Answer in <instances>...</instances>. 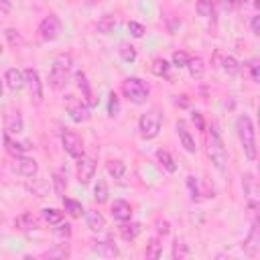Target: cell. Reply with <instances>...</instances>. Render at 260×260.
<instances>
[{"label":"cell","mask_w":260,"mask_h":260,"mask_svg":"<svg viewBox=\"0 0 260 260\" xmlns=\"http://www.w3.org/2000/svg\"><path fill=\"white\" fill-rule=\"evenodd\" d=\"M236 130H238V138L242 142L244 154L248 160H256V130L254 124L250 120V116H240L236 120Z\"/></svg>","instance_id":"1"},{"label":"cell","mask_w":260,"mask_h":260,"mask_svg":"<svg viewBox=\"0 0 260 260\" xmlns=\"http://www.w3.org/2000/svg\"><path fill=\"white\" fill-rule=\"evenodd\" d=\"M69 75H71V57L69 55H59L51 67V73H49V85L53 89H63L69 81Z\"/></svg>","instance_id":"2"},{"label":"cell","mask_w":260,"mask_h":260,"mask_svg":"<svg viewBox=\"0 0 260 260\" xmlns=\"http://www.w3.org/2000/svg\"><path fill=\"white\" fill-rule=\"evenodd\" d=\"M207 156L209 160L213 162V167L223 173L225 171V165H228V154H225V148H223V142L219 138V132L215 128L209 130V138H207Z\"/></svg>","instance_id":"3"},{"label":"cell","mask_w":260,"mask_h":260,"mask_svg":"<svg viewBox=\"0 0 260 260\" xmlns=\"http://www.w3.org/2000/svg\"><path fill=\"white\" fill-rule=\"evenodd\" d=\"M122 93L132 104H144L148 93H150V87L140 77H128L122 81Z\"/></svg>","instance_id":"4"},{"label":"cell","mask_w":260,"mask_h":260,"mask_svg":"<svg viewBox=\"0 0 260 260\" xmlns=\"http://www.w3.org/2000/svg\"><path fill=\"white\" fill-rule=\"evenodd\" d=\"M160 126H162V116H160V112L156 108L144 112L140 116V120H138V130H140V136L144 140L156 138L158 132H160Z\"/></svg>","instance_id":"5"},{"label":"cell","mask_w":260,"mask_h":260,"mask_svg":"<svg viewBox=\"0 0 260 260\" xmlns=\"http://www.w3.org/2000/svg\"><path fill=\"white\" fill-rule=\"evenodd\" d=\"M65 110H67V114L71 116L73 122L89 120V106H87V102H83V100H79L75 95H67L65 98Z\"/></svg>","instance_id":"6"},{"label":"cell","mask_w":260,"mask_h":260,"mask_svg":"<svg viewBox=\"0 0 260 260\" xmlns=\"http://www.w3.org/2000/svg\"><path fill=\"white\" fill-rule=\"evenodd\" d=\"M59 35H61V20L55 14H49L39 22V37L43 41L51 43V41L59 39Z\"/></svg>","instance_id":"7"},{"label":"cell","mask_w":260,"mask_h":260,"mask_svg":"<svg viewBox=\"0 0 260 260\" xmlns=\"http://www.w3.org/2000/svg\"><path fill=\"white\" fill-rule=\"evenodd\" d=\"M61 144H63L65 152H67L69 156H73V158H79V156H83V152H85V148H83V140H81L75 132L65 130V132L61 134Z\"/></svg>","instance_id":"8"},{"label":"cell","mask_w":260,"mask_h":260,"mask_svg":"<svg viewBox=\"0 0 260 260\" xmlns=\"http://www.w3.org/2000/svg\"><path fill=\"white\" fill-rule=\"evenodd\" d=\"M22 73H24V85L28 87L30 95L35 98L37 104H41V102H43V81H41V77H39V71H37L35 67H28V69H24Z\"/></svg>","instance_id":"9"},{"label":"cell","mask_w":260,"mask_h":260,"mask_svg":"<svg viewBox=\"0 0 260 260\" xmlns=\"http://www.w3.org/2000/svg\"><path fill=\"white\" fill-rule=\"evenodd\" d=\"M211 65L217 67V69H221V71L228 73V75H236V73L240 71L238 61H236L232 55H225V53L219 51V49L213 53V57H211Z\"/></svg>","instance_id":"10"},{"label":"cell","mask_w":260,"mask_h":260,"mask_svg":"<svg viewBox=\"0 0 260 260\" xmlns=\"http://www.w3.org/2000/svg\"><path fill=\"white\" fill-rule=\"evenodd\" d=\"M95 175V158L93 156H79L77 158V181L81 185H87Z\"/></svg>","instance_id":"11"},{"label":"cell","mask_w":260,"mask_h":260,"mask_svg":"<svg viewBox=\"0 0 260 260\" xmlns=\"http://www.w3.org/2000/svg\"><path fill=\"white\" fill-rule=\"evenodd\" d=\"M12 171L20 177H35L39 173V165L35 158H28V156H14V162H12Z\"/></svg>","instance_id":"12"},{"label":"cell","mask_w":260,"mask_h":260,"mask_svg":"<svg viewBox=\"0 0 260 260\" xmlns=\"http://www.w3.org/2000/svg\"><path fill=\"white\" fill-rule=\"evenodd\" d=\"M24 130V120L20 110H8L4 114V132L8 134H20Z\"/></svg>","instance_id":"13"},{"label":"cell","mask_w":260,"mask_h":260,"mask_svg":"<svg viewBox=\"0 0 260 260\" xmlns=\"http://www.w3.org/2000/svg\"><path fill=\"white\" fill-rule=\"evenodd\" d=\"M112 217L116 221H120V223L122 221H128L132 217V205L128 201H124V199H116L112 203Z\"/></svg>","instance_id":"14"},{"label":"cell","mask_w":260,"mask_h":260,"mask_svg":"<svg viewBox=\"0 0 260 260\" xmlns=\"http://www.w3.org/2000/svg\"><path fill=\"white\" fill-rule=\"evenodd\" d=\"M14 225H16L18 230H24V232H28V230H39L41 219H39L32 211H22V213L14 219Z\"/></svg>","instance_id":"15"},{"label":"cell","mask_w":260,"mask_h":260,"mask_svg":"<svg viewBox=\"0 0 260 260\" xmlns=\"http://www.w3.org/2000/svg\"><path fill=\"white\" fill-rule=\"evenodd\" d=\"M177 134H179V140H181V144H183V148L187 150V152H195L197 150V146H195V138L191 136V132L187 130V124L183 122V120H179L177 122Z\"/></svg>","instance_id":"16"},{"label":"cell","mask_w":260,"mask_h":260,"mask_svg":"<svg viewBox=\"0 0 260 260\" xmlns=\"http://www.w3.org/2000/svg\"><path fill=\"white\" fill-rule=\"evenodd\" d=\"M4 81H6V85H8L12 91H18V89L24 87V73H22L20 69L12 67V69H8V71L4 73Z\"/></svg>","instance_id":"17"},{"label":"cell","mask_w":260,"mask_h":260,"mask_svg":"<svg viewBox=\"0 0 260 260\" xmlns=\"http://www.w3.org/2000/svg\"><path fill=\"white\" fill-rule=\"evenodd\" d=\"M2 140H4V148H6V152L12 154V156H22V154L28 150V146H26L24 142H16V140L12 138V134H8V132H4Z\"/></svg>","instance_id":"18"},{"label":"cell","mask_w":260,"mask_h":260,"mask_svg":"<svg viewBox=\"0 0 260 260\" xmlns=\"http://www.w3.org/2000/svg\"><path fill=\"white\" fill-rule=\"evenodd\" d=\"M242 179H244L242 185H244V193L248 197V205H250V209H256V181L250 173H246Z\"/></svg>","instance_id":"19"},{"label":"cell","mask_w":260,"mask_h":260,"mask_svg":"<svg viewBox=\"0 0 260 260\" xmlns=\"http://www.w3.org/2000/svg\"><path fill=\"white\" fill-rule=\"evenodd\" d=\"M85 223H87V228H89L91 232H102V230L106 228V219H104V215H102L100 211H95V209L85 211Z\"/></svg>","instance_id":"20"},{"label":"cell","mask_w":260,"mask_h":260,"mask_svg":"<svg viewBox=\"0 0 260 260\" xmlns=\"http://www.w3.org/2000/svg\"><path fill=\"white\" fill-rule=\"evenodd\" d=\"M258 246H260V238H258V225L254 223V225H252V230H250V234H248V238L244 240V250H246V254H248V256H256Z\"/></svg>","instance_id":"21"},{"label":"cell","mask_w":260,"mask_h":260,"mask_svg":"<svg viewBox=\"0 0 260 260\" xmlns=\"http://www.w3.org/2000/svg\"><path fill=\"white\" fill-rule=\"evenodd\" d=\"M91 252H95L98 256H104V258L118 256V248L110 242H91Z\"/></svg>","instance_id":"22"},{"label":"cell","mask_w":260,"mask_h":260,"mask_svg":"<svg viewBox=\"0 0 260 260\" xmlns=\"http://www.w3.org/2000/svg\"><path fill=\"white\" fill-rule=\"evenodd\" d=\"M185 67L189 69V73H191L193 79H201L205 75V61L201 57H189V61H187Z\"/></svg>","instance_id":"23"},{"label":"cell","mask_w":260,"mask_h":260,"mask_svg":"<svg viewBox=\"0 0 260 260\" xmlns=\"http://www.w3.org/2000/svg\"><path fill=\"white\" fill-rule=\"evenodd\" d=\"M142 232V228H140V223H136V221H122V225H120V236L126 240V242H130V240H134L138 234Z\"/></svg>","instance_id":"24"},{"label":"cell","mask_w":260,"mask_h":260,"mask_svg":"<svg viewBox=\"0 0 260 260\" xmlns=\"http://www.w3.org/2000/svg\"><path fill=\"white\" fill-rule=\"evenodd\" d=\"M156 160L160 162V167H162L165 171H169V173H175V171H177V162L173 160V156H171L169 150L158 148V150H156Z\"/></svg>","instance_id":"25"},{"label":"cell","mask_w":260,"mask_h":260,"mask_svg":"<svg viewBox=\"0 0 260 260\" xmlns=\"http://www.w3.org/2000/svg\"><path fill=\"white\" fill-rule=\"evenodd\" d=\"M41 217H43V221H47L49 225H57L59 221H63V211H59V209H55V207H45V209L41 211Z\"/></svg>","instance_id":"26"},{"label":"cell","mask_w":260,"mask_h":260,"mask_svg":"<svg viewBox=\"0 0 260 260\" xmlns=\"http://www.w3.org/2000/svg\"><path fill=\"white\" fill-rule=\"evenodd\" d=\"M63 205H65V211L71 215V217H81L83 213H85V209H83V205L79 203V201H75V199H63Z\"/></svg>","instance_id":"27"},{"label":"cell","mask_w":260,"mask_h":260,"mask_svg":"<svg viewBox=\"0 0 260 260\" xmlns=\"http://www.w3.org/2000/svg\"><path fill=\"white\" fill-rule=\"evenodd\" d=\"M191 256V250H189V246L183 242V240H175V244H173V258L175 260H183V258H189Z\"/></svg>","instance_id":"28"},{"label":"cell","mask_w":260,"mask_h":260,"mask_svg":"<svg viewBox=\"0 0 260 260\" xmlns=\"http://www.w3.org/2000/svg\"><path fill=\"white\" fill-rule=\"evenodd\" d=\"M169 63H167V59H162V57H156L152 63H150V71L154 73V75H158V77H162V75H167L169 73Z\"/></svg>","instance_id":"29"},{"label":"cell","mask_w":260,"mask_h":260,"mask_svg":"<svg viewBox=\"0 0 260 260\" xmlns=\"http://www.w3.org/2000/svg\"><path fill=\"white\" fill-rule=\"evenodd\" d=\"M160 256H162V244L158 242V238H152V240L148 242V246H146V258L156 260V258H160Z\"/></svg>","instance_id":"30"},{"label":"cell","mask_w":260,"mask_h":260,"mask_svg":"<svg viewBox=\"0 0 260 260\" xmlns=\"http://www.w3.org/2000/svg\"><path fill=\"white\" fill-rule=\"evenodd\" d=\"M77 81H79V87L83 89V95L87 98V106H93V104H95V100H93L91 85H89V81L85 79V75H83V73H77Z\"/></svg>","instance_id":"31"},{"label":"cell","mask_w":260,"mask_h":260,"mask_svg":"<svg viewBox=\"0 0 260 260\" xmlns=\"http://www.w3.org/2000/svg\"><path fill=\"white\" fill-rule=\"evenodd\" d=\"M106 169H108V173H110L114 179H122L124 173H126V165H124L122 160H110Z\"/></svg>","instance_id":"32"},{"label":"cell","mask_w":260,"mask_h":260,"mask_svg":"<svg viewBox=\"0 0 260 260\" xmlns=\"http://www.w3.org/2000/svg\"><path fill=\"white\" fill-rule=\"evenodd\" d=\"M195 10H197V14L201 18H209L211 12H213V0H197Z\"/></svg>","instance_id":"33"},{"label":"cell","mask_w":260,"mask_h":260,"mask_svg":"<svg viewBox=\"0 0 260 260\" xmlns=\"http://www.w3.org/2000/svg\"><path fill=\"white\" fill-rule=\"evenodd\" d=\"M71 254V250H69V244H61L59 248H55V250H49V252H45L43 256L45 258H67Z\"/></svg>","instance_id":"34"},{"label":"cell","mask_w":260,"mask_h":260,"mask_svg":"<svg viewBox=\"0 0 260 260\" xmlns=\"http://www.w3.org/2000/svg\"><path fill=\"white\" fill-rule=\"evenodd\" d=\"M120 57H122L126 63H132V61H136V49H134L132 45L124 43V45H120Z\"/></svg>","instance_id":"35"},{"label":"cell","mask_w":260,"mask_h":260,"mask_svg":"<svg viewBox=\"0 0 260 260\" xmlns=\"http://www.w3.org/2000/svg\"><path fill=\"white\" fill-rule=\"evenodd\" d=\"M93 197H95L98 203H104L108 199V185H106V181H102V179L98 181V185L93 189Z\"/></svg>","instance_id":"36"},{"label":"cell","mask_w":260,"mask_h":260,"mask_svg":"<svg viewBox=\"0 0 260 260\" xmlns=\"http://www.w3.org/2000/svg\"><path fill=\"white\" fill-rule=\"evenodd\" d=\"M118 112H120V100H118V95L112 91V93H110V100H108V114L114 118V116H118Z\"/></svg>","instance_id":"37"},{"label":"cell","mask_w":260,"mask_h":260,"mask_svg":"<svg viewBox=\"0 0 260 260\" xmlns=\"http://www.w3.org/2000/svg\"><path fill=\"white\" fill-rule=\"evenodd\" d=\"M114 24H116V20H114L112 16H104V18L98 22V30L104 32V35H108V32L114 28Z\"/></svg>","instance_id":"38"},{"label":"cell","mask_w":260,"mask_h":260,"mask_svg":"<svg viewBox=\"0 0 260 260\" xmlns=\"http://www.w3.org/2000/svg\"><path fill=\"white\" fill-rule=\"evenodd\" d=\"M187 61H189V55H187L185 51H175V53H173V65H175V67H185Z\"/></svg>","instance_id":"39"},{"label":"cell","mask_w":260,"mask_h":260,"mask_svg":"<svg viewBox=\"0 0 260 260\" xmlns=\"http://www.w3.org/2000/svg\"><path fill=\"white\" fill-rule=\"evenodd\" d=\"M128 30H130V35L136 37V39H140V37L146 32L144 26H142L140 22H136V20H130V22H128Z\"/></svg>","instance_id":"40"},{"label":"cell","mask_w":260,"mask_h":260,"mask_svg":"<svg viewBox=\"0 0 260 260\" xmlns=\"http://www.w3.org/2000/svg\"><path fill=\"white\" fill-rule=\"evenodd\" d=\"M156 234H158V238H165V236H169V232H171V225H169V221L167 219H156Z\"/></svg>","instance_id":"41"},{"label":"cell","mask_w":260,"mask_h":260,"mask_svg":"<svg viewBox=\"0 0 260 260\" xmlns=\"http://www.w3.org/2000/svg\"><path fill=\"white\" fill-rule=\"evenodd\" d=\"M55 236H59V238H69V236H71V225L59 221L57 228H55Z\"/></svg>","instance_id":"42"},{"label":"cell","mask_w":260,"mask_h":260,"mask_svg":"<svg viewBox=\"0 0 260 260\" xmlns=\"http://www.w3.org/2000/svg\"><path fill=\"white\" fill-rule=\"evenodd\" d=\"M248 71H250V77L254 83H258V59H252L248 61Z\"/></svg>","instance_id":"43"},{"label":"cell","mask_w":260,"mask_h":260,"mask_svg":"<svg viewBox=\"0 0 260 260\" xmlns=\"http://www.w3.org/2000/svg\"><path fill=\"white\" fill-rule=\"evenodd\" d=\"M6 39L12 43V45H18V43H22V39H20V35H18V30H14V28H6Z\"/></svg>","instance_id":"44"},{"label":"cell","mask_w":260,"mask_h":260,"mask_svg":"<svg viewBox=\"0 0 260 260\" xmlns=\"http://www.w3.org/2000/svg\"><path fill=\"white\" fill-rule=\"evenodd\" d=\"M252 32L260 35V16L258 14H254V18H252Z\"/></svg>","instance_id":"45"},{"label":"cell","mask_w":260,"mask_h":260,"mask_svg":"<svg viewBox=\"0 0 260 260\" xmlns=\"http://www.w3.org/2000/svg\"><path fill=\"white\" fill-rule=\"evenodd\" d=\"M10 8H12V0H0V10L10 12Z\"/></svg>","instance_id":"46"},{"label":"cell","mask_w":260,"mask_h":260,"mask_svg":"<svg viewBox=\"0 0 260 260\" xmlns=\"http://www.w3.org/2000/svg\"><path fill=\"white\" fill-rule=\"evenodd\" d=\"M193 122H197V126H199V128H203V120H201V114H199V112H195V114H193Z\"/></svg>","instance_id":"47"},{"label":"cell","mask_w":260,"mask_h":260,"mask_svg":"<svg viewBox=\"0 0 260 260\" xmlns=\"http://www.w3.org/2000/svg\"><path fill=\"white\" fill-rule=\"evenodd\" d=\"M221 2H223V6H225V8H232L236 0H221Z\"/></svg>","instance_id":"48"},{"label":"cell","mask_w":260,"mask_h":260,"mask_svg":"<svg viewBox=\"0 0 260 260\" xmlns=\"http://www.w3.org/2000/svg\"><path fill=\"white\" fill-rule=\"evenodd\" d=\"M246 2H248V0H236V2H234V6H244Z\"/></svg>","instance_id":"49"},{"label":"cell","mask_w":260,"mask_h":260,"mask_svg":"<svg viewBox=\"0 0 260 260\" xmlns=\"http://www.w3.org/2000/svg\"><path fill=\"white\" fill-rule=\"evenodd\" d=\"M2 91H4V85H2V81H0V95H2Z\"/></svg>","instance_id":"50"},{"label":"cell","mask_w":260,"mask_h":260,"mask_svg":"<svg viewBox=\"0 0 260 260\" xmlns=\"http://www.w3.org/2000/svg\"><path fill=\"white\" fill-rule=\"evenodd\" d=\"M0 55H2V45H0Z\"/></svg>","instance_id":"51"},{"label":"cell","mask_w":260,"mask_h":260,"mask_svg":"<svg viewBox=\"0 0 260 260\" xmlns=\"http://www.w3.org/2000/svg\"><path fill=\"white\" fill-rule=\"evenodd\" d=\"M89 2H95V0H89Z\"/></svg>","instance_id":"52"}]
</instances>
